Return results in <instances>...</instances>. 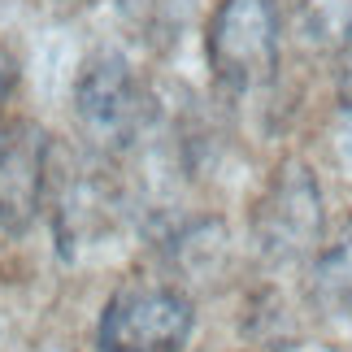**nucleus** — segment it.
Wrapping results in <instances>:
<instances>
[{
	"instance_id": "0eeeda50",
	"label": "nucleus",
	"mask_w": 352,
	"mask_h": 352,
	"mask_svg": "<svg viewBox=\"0 0 352 352\" xmlns=\"http://www.w3.org/2000/svg\"><path fill=\"white\" fill-rule=\"evenodd\" d=\"M300 18L309 39L322 48H340L352 39V0H305Z\"/></svg>"
},
{
	"instance_id": "7ed1b4c3",
	"label": "nucleus",
	"mask_w": 352,
	"mask_h": 352,
	"mask_svg": "<svg viewBox=\"0 0 352 352\" xmlns=\"http://www.w3.org/2000/svg\"><path fill=\"white\" fill-rule=\"evenodd\" d=\"M322 192L305 161H283L252 209V243L265 261H300L322 243Z\"/></svg>"
},
{
	"instance_id": "20e7f679",
	"label": "nucleus",
	"mask_w": 352,
	"mask_h": 352,
	"mask_svg": "<svg viewBox=\"0 0 352 352\" xmlns=\"http://www.w3.org/2000/svg\"><path fill=\"white\" fill-rule=\"evenodd\" d=\"M192 300L170 287H122L100 314V352H179L192 340Z\"/></svg>"
},
{
	"instance_id": "1a4fd4ad",
	"label": "nucleus",
	"mask_w": 352,
	"mask_h": 352,
	"mask_svg": "<svg viewBox=\"0 0 352 352\" xmlns=\"http://www.w3.org/2000/svg\"><path fill=\"white\" fill-rule=\"evenodd\" d=\"M13 83H18V61H13V52H9V48H0V104L9 100Z\"/></svg>"
},
{
	"instance_id": "39448f33",
	"label": "nucleus",
	"mask_w": 352,
	"mask_h": 352,
	"mask_svg": "<svg viewBox=\"0 0 352 352\" xmlns=\"http://www.w3.org/2000/svg\"><path fill=\"white\" fill-rule=\"evenodd\" d=\"M48 135L26 118L0 122V231L22 235L44 209L48 187Z\"/></svg>"
},
{
	"instance_id": "f03ea898",
	"label": "nucleus",
	"mask_w": 352,
	"mask_h": 352,
	"mask_svg": "<svg viewBox=\"0 0 352 352\" xmlns=\"http://www.w3.org/2000/svg\"><path fill=\"white\" fill-rule=\"evenodd\" d=\"M209 65L226 91H256L278 70V5L222 0L209 22Z\"/></svg>"
},
{
	"instance_id": "423d86ee",
	"label": "nucleus",
	"mask_w": 352,
	"mask_h": 352,
	"mask_svg": "<svg viewBox=\"0 0 352 352\" xmlns=\"http://www.w3.org/2000/svg\"><path fill=\"white\" fill-rule=\"evenodd\" d=\"M314 305L335 327L352 331V226H344L340 239L318 256L314 265Z\"/></svg>"
},
{
	"instance_id": "6e6552de",
	"label": "nucleus",
	"mask_w": 352,
	"mask_h": 352,
	"mask_svg": "<svg viewBox=\"0 0 352 352\" xmlns=\"http://www.w3.org/2000/svg\"><path fill=\"white\" fill-rule=\"evenodd\" d=\"M335 153H340V161L352 170V104H344L340 118H335Z\"/></svg>"
},
{
	"instance_id": "f257e3e1",
	"label": "nucleus",
	"mask_w": 352,
	"mask_h": 352,
	"mask_svg": "<svg viewBox=\"0 0 352 352\" xmlns=\"http://www.w3.org/2000/svg\"><path fill=\"white\" fill-rule=\"evenodd\" d=\"M157 104L118 52H96L74 78V118L100 153H126L153 122Z\"/></svg>"
}]
</instances>
